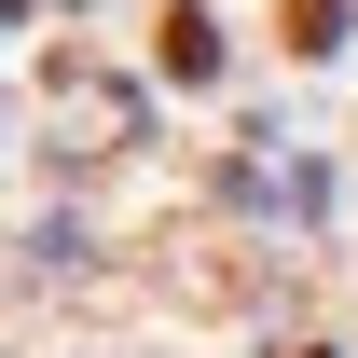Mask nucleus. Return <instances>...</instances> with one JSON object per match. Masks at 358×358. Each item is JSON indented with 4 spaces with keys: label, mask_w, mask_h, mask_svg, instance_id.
<instances>
[{
    "label": "nucleus",
    "mask_w": 358,
    "mask_h": 358,
    "mask_svg": "<svg viewBox=\"0 0 358 358\" xmlns=\"http://www.w3.org/2000/svg\"><path fill=\"white\" fill-rule=\"evenodd\" d=\"M152 55H166L179 83H207V69H221V28H207V14H193V0H179L166 28H152Z\"/></svg>",
    "instance_id": "1"
},
{
    "label": "nucleus",
    "mask_w": 358,
    "mask_h": 358,
    "mask_svg": "<svg viewBox=\"0 0 358 358\" xmlns=\"http://www.w3.org/2000/svg\"><path fill=\"white\" fill-rule=\"evenodd\" d=\"M275 28H289V55H331L345 42V0H275Z\"/></svg>",
    "instance_id": "2"
},
{
    "label": "nucleus",
    "mask_w": 358,
    "mask_h": 358,
    "mask_svg": "<svg viewBox=\"0 0 358 358\" xmlns=\"http://www.w3.org/2000/svg\"><path fill=\"white\" fill-rule=\"evenodd\" d=\"M289 358H331V345H289Z\"/></svg>",
    "instance_id": "3"
}]
</instances>
